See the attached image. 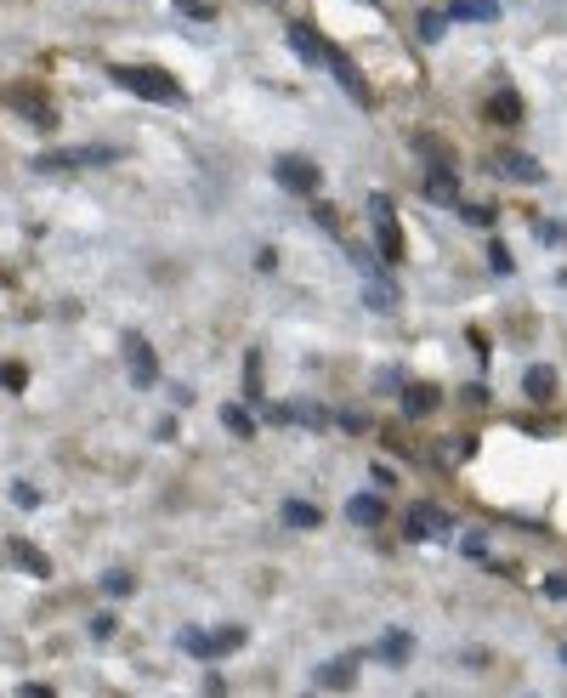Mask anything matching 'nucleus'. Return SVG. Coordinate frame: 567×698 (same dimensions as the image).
Here are the masks:
<instances>
[{
  "label": "nucleus",
  "mask_w": 567,
  "mask_h": 698,
  "mask_svg": "<svg viewBox=\"0 0 567 698\" xmlns=\"http://www.w3.org/2000/svg\"><path fill=\"white\" fill-rule=\"evenodd\" d=\"M108 74H114V86L137 91L142 103H165V109H177V103H182V80H170L165 68H131V63H114Z\"/></svg>",
  "instance_id": "f257e3e1"
},
{
  "label": "nucleus",
  "mask_w": 567,
  "mask_h": 698,
  "mask_svg": "<svg viewBox=\"0 0 567 698\" xmlns=\"http://www.w3.org/2000/svg\"><path fill=\"white\" fill-rule=\"evenodd\" d=\"M369 221H375V251H381V262H398L403 256V228H398V211H391L386 193L369 199Z\"/></svg>",
  "instance_id": "f03ea898"
},
{
  "label": "nucleus",
  "mask_w": 567,
  "mask_h": 698,
  "mask_svg": "<svg viewBox=\"0 0 567 698\" xmlns=\"http://www.w3.org/2000/svg\"><path fill=\"white\" fill-rule=\"evenodd\" d=\"M119 160V148H63V154H40L35 170H86V165H114Z\"/></svg>",
  "instance_id": "7ed1b4c3"
},
{
  "label": "nucleus",
  "mask_w": 567,
  "mask_h": 698,
  "mask_svg": "<svg viewBox=\"0 0 567 698\" xmlns=\"http://www.w3.org/2000/svg\"><path fill=\"white\" fill-rule=\"evenodd\" d=\"M449 529H454V517L442 511V506H409L403 511V534L409 540H442Z\"/></svg>",
  "instance_id": "20e7f679"
},
{
  "label": "nucleus",
  "mask_w": 567,
  "mask_h": 698,
  "mask_svg": "<svg viewBox=\"0 0 567 698\" xmlns=\"http://www.w3.org/2000/svg\"><path fill=\"white\" fill-rule=\"evenodd\" d=\"M488 170H494V177H505V182H539V177H545V170H539V160L523 154V148H500V154H488Z\"/></svg>",
  "instance_id": "39448f33"
},
{
  "label": "nucleus",
  "mask_w": 567,
  "mask_h": 698,
  "mask_svg": "<svg viewBox=\"0 0 567 698\" xmlns=\"http://www.w3.org/2000/svg\"><path fill=\"white\" fill-rule=\"evenodd\" d=\"M273 177H279L289 193H301V199H312V193H318V165H312V160H301V154L273 160Z\"/></svg>",
  "instance_id": "423d86ee"
},
{
  "label": "nucleus",
  "mask_w": 567,
  "mask_h": 698,
  "mask_svg": "<svg viewBox=\"0 0 567 698\" xmlns=\"http://www.w3.org/2000/svg\"><path fill=\"white\" fill-rule=\"evenodd\" d=\"M126 369H131V381L137 386H159V358H154V346H147V335H126Z\"/></svg>",
  "instance_id": "0eeeda50"
},
{
  "label": "nucleus",
  "mask_w": 567,
  "mask_h": 698,
  "mask_svg": "<svg viewBox=\"0 0 567 698\" xmlns=\"http://www.w3.org/2000/svg\"><path fill=\"white\" fill-rule=\"evenodd\" d=\"M239 642H244V631H239V625H233V631H210V636H205V631H182V647H188L193 659H216V653H233Z\"/></svg>",
  "instance_id": "6e6552de"
},
{
  "label": "nucleus",
  "mask_w": 567,
  "mask_h": 698,
  "mask_svg": "<svg viewBox=\"0 0 567 698\" xmlns=\"http://www.w3.org/2000/svg\"><path fill=\"white\" fill-rule=\"evenodd\" d=\"M324 63L335 68V80L347 86V97H352V103H358V109H369V80L358 74V63H352L347 52H340V46H330V58H324Z\"/></svg>",
  "instance_id": "1a4fd4ad"
},
{
  "label": "nucleus",
  "mask_w": 567,
  "mask_h": 698,
  "mask_svg": "<svg viewBox=\"0 0 567 698\" xmlns=\"http://www.w3.org/2000/svg\"><path fill=\"white\" fill-rule=\"evenodd\" d=\"M426 199H431V205H460V177H454V165L431 160V170H426Z\"/></svg>",
  "instance_id": "9d476101"
},
{
  "label": "nucleus",
  "mask_w": 567,
  "mask_h": 698,
  "mask_svg": "<svg viewBox=\"0 0 567 698\" xmlns=\"http://www.w3.org/2000/svg\"><path fill=\"white\" fill-rule=\"evenodd\" d=\"M289 46L301 52V63H324L330 58V40L312 29V23H289Z\"/></svg>",
  "instance_id": "9b49d317"
},
{
  "label": "nucleus",
  "mask_w": 567,
  "mask_h": 698,
  "mask_svg": "<svg viewBox=\"0 0 567 698\" xmlns=\"http://www.w3.org/2000/svg\"><path fill=\"white\" fill-rule=\"evenodd\" d=\"M442 17H454V23H488V17H500V0H449Z\"/></svg>",
  "instance_id": "f8f14e48"
},
{
  "label": "nucleus",
  "mask_w": 567,
  "mask_h": 698,
  "mask_svg": "<svg viewBox=\"0 0 567 698\" xmlns=\"http://www.w3.org/2000/svg\"><path fill=\"white\" fill-rule=\"evenodd\" d=\"M347 517L358 522V529H375V522H386L381 494H352V500H347Z\"/></svg>",
  "instance_id": "ddd939ff"
},
{
  "label": "nucleus",
  "mask_w": 567,
  "mask_h": 698,
  "mask_svg": "<svg viewBox=\"0 0 567 698\" xmlns=\"http://www.w3.org/2000/svg\"><path fill=\"white\" fill-rule=\"evenodd\" d=\"M12 109H17L23 119H35V126H57V109H52V103H40L35 91H17V97H12Z\"/></svg>",
  "instance_id": "4468645a"
},
{
  "label": "nucleus",
  "mask_w": 567,
  "mask_h": 698,
  "mask_svg": "<svg viewBox=\"0 0 567 698\" xmlns=\"http://www.w3.org/2000/svg\"><path fill=\"white\" fill-rule=\"evenodd\" d=\"M523 386H528V397H533V404H551V397H556V369L533 364L528 376H523Z\"/></svg>",
  "instance_id": "2eb2a0df"
},
{
  "label": "nucleus",
  "mask_w": 567,
  "mask_h": 698,
  "mask_svg": "<svg viewBox=\"0 0 567 698\" xmlns=\"http://www.w3.org/2000/svg\"><path fill=\"white\" fill-rule=\"evenodd\" d=\"M7 551L17 557V568H23V573H35V580H46V573H52V562H46V557L35 551V545H29V540H12V545H7Z\"/></svg>",
  "instance_id": "dca6fc26"
},
{
  "label": "nucleus",
  "mask_w": 567,
  "mask_h": 698,
  "mask_svg": "<svg viewBox=\"0 0 567 698\" xmlns=\"http://www.w3.org/2000/svg\"><path fill=\"white\" fill-rule=\"evenodd\" d=\"M488 119H500V126H516V119H523V103H516V91H494V103H488Z\"/></svg>",
  "instance_id": "f3484780"
},
{
  "label": "nucleus",
  "mask_w": 567,
  "mask_h": 698,
  "mask_svg": "<svg viewBox=\"0 0 567 698\" xmlns=\"http://www.w3.org/2000/svg\"><path fill=\"white\" fill-rule=\"evenodd\" d=\"M409 653H414V636H403V631H386V636H381V659H386V664H403Z\"/></svg>",
  "instance_id": "a211bd4d"
},
{
  "label": "nucleus",
  "mask_w": 567,
  "mask_h": 698,
  "mask_svg": "<svg viewBox=\"0 0 567 698\" xmlns=\"http://www.w3.org/2000/svg\"><path fill=\"white\" fill-rule=\"evenodd\" d=\"M284 420H295V427H330V415L324 409H318V404H284Z\"/></svg>",
  "instance_id": "6ab92c4d"
},
{
  "label": "nucleus",
  "mask_w": 567,
  "mask_h": 698,
  "mask_svg": "<svg viewBox=\"0 0 567 698\" xmlns=\"http://www.w3.org/2000/svg\"><path fill=\"white\" fill-rule=\"evenodd\" d=\"M437 404H442L437 386H409V392H403V409H409V415H431Z\"/></svg>",
  "instance_id": "aec40b11"
},
{
  "label": "nucleus",
  "mask_w": 567,
  "mask_h": 698,
  "mask_svg": "<svg viewBox=\"0 0 567 698\" xmlns=\"http://www.w3.org/2000/svg\"><path fill=\"white\" fill-rule=\"evenodd\" d=\"M221 420H228V432H233V437H256V420H250V409L228 404V409H221Z\"/></svg>",
  "instance_id": "412c9836"
},
{
  "label": "nucleus",
  "mask_w": 567,
  "mask_h": 698,
  "mask_svg": "<svg viewBox=\"0 0 567 698\" xmlns=\"http://www.w3.org/2000/svg\"><path fill=\"white\" fill-rule=\"evenodd\" d=\"M284 522H289V529H318V506L289 500V506H284Z\"/></svg>",
  "instance_id": "4be33fe9"
},
{
  "label": "nucleus",
  "mask_w": 567,
  "mask_h": 698,
  "mask_svg": "<svg viewBox=\"0 0 567 698\" xmlns=\"http://www.w3.org/2000/svg\"><path fill=\"white\" fill-rule=\"evenodd\" d=\"M352 682V664H318V687H347Z\"/></svg>",
  "instance_id": "5701e85b"
},
{
  "label": "nucleus",
  "mask_w": 567,
  "mask_h": 698,
  "mask_svg": "<svg viewBox=\"0 0 567 698\" xmlns=\"http://www.w3.org/2000/svg\"><path fill=\"white\" fill-rule=\"evenodd\" d=\"M0 386L23 392V386H29V369H23V364H0Z\"/></svg>",
  "instance_id": "b1692460"
},
{
  "label": "nucleus",
  "mask_w": 567,
  "mask_h": 698,
  "mask_svg": "<svg viewBox=\"0 0 567 698\" xmlns=\"http://www.w3.org/2000/svg\"><path fill=\"white\" fill-rule=\"evenodd\" d=\"M244 386H250V397H261V358L256 353L244 358Z\"/></svg>",
  "instance_id": "393cba45"
},
{
  "label": "nucleus",
  "mask_w": 567,
  "mask_h": 698,
  "mask_svg": "<svg viewBox=\"0 0 567 698\" xmlns=\"http://www.w3.org/2000/svg\"><path fill=\"white\" fill-rule=\"evenodd\" d=\"M442 23H449L442 12H426V17H421V40H442Z\"/></svg>",
  "instance_id": "a878e982"
},
{
  "label": "nucleus",
  "mask_w": 567,
  "mask_h": 698,
  "mask_svg": "<svg viewBox=\"0 0 567 698\" xmlns=\"http://www.w3.org/2000/svg\"><path fill=\"white\" fill-rule=\"evenodd\" d=\"M177 12L199 17V23H210V17H216V12H210V0H177Z\"/></svg>",
  "instance_id": "bb28decb"
},
{
  "label": "nucleus",
  "mask_w": 567,
  "mask_h": 698,
  "mask_svg": "<svg viewBox=\"0 0 567 698\" xmlns=\"http://www.w3.org/2000/svg\"><path fill=\"white\" fill-rule=\"evenodd\" d=\"M369 307H391V290H386V279H375V284H369Z\"/></svg>",
  "instance_id": "cd10ccee"
},
{
  "label": "nucleus",
  "mask_w": 567,
  "mask_h": 698,
  "mask_svg": "<svg viewBox=\"0 0 567 698\" xmlns=\"http://www.w3.org/2000/svg\"><path fill=\"white\" fill-rule=\"evenodd\" d=\"M488 262H494L500 272H511V251H505V244H500V239H494V244H488Z\"/></svg>",
  "instance_id": "c85d7f7f"
},
{
  "label": "nucleus",
  "mask_w": 567,
  "mask_h": 698,
  "mask_svg": "<svg viewBox=\"0 0 567 698\" xmlns=\"http://www.w3.org/2000/svg\"><path fill=\"white\" fill-rule=\"evenodd\" d=\"M103 585H108V596H126V591H131V573H108Z\"/></svg>",
  "instance_id": "c756f323"
},
{
  "label": "nucleus",
  "mask_w": 567,
  "mask_h": 698,
  "mask_svg": "<svg viewBox=\"0 0 567 698\" xmlns=\"http://www.w3.org/2000/svg\"><path fill=\"white\" fill-rule=\"evenodd\" d=\"M539 239H545V244H567V233L556 228V221H539Z\"/></svg>",
  "instance_id": "7c9ffc66"
},
{
  "label": "nucleus",
  "mask_w": 567,
  "mask_h": 698,
  "mask_svg": "<svg viewBox=\"0 0 567 698\" xmlns=\"http://www.w3.org/2000/svg\"><path fill=\"white\" fill-rule=\"evenodd\" d=\"M12 500H17V506H40V494H35L29 483H17V488H12Z\"/></svg>",
  "instance_id": "2f4dec72"
},
{
  "label": "nucleus",
  "mask_w": 567,
  "mask_h": 698,
  "mask_svg": "<svg viewBox=\"0 0 567 698\" xmlns=\"http://www.w3.org/2000/svg\"><path fill=\"white\" fill-rule=\"evenodd\" d=\"M545 596H567V573H551V580H545Z\"/></svg>",
  "instance_id": "473e14b6"
},
{
  "label": "nucleus",
  "mask_w": 567,
  "mask_h": 698,
  "mask_svg": "<svg viewBox=\"0 0 567 698\" xmlns=\"http://www.w3.org/2000/svg\"><path fill=\"white\" fill-rule=\"evenodd\" d=\"M562 659H567V647H562Z\"/></svg>",
  "instance_id": "72a5a7b5"
}]
</instances>
